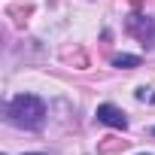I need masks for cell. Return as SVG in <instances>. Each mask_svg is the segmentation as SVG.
I'll return each mask as SVG.
<instances>
[{"label": "cell", "instance_id": "3957f363", "mask_svg": "<svg viewBox=\"0 0 155 155\" xmlns=\"http://www.w3.org/2000/svg\"><path fill=\"white\" fill-rule=\"evenodd\" d=\"M97 122H104V125H110V128H119V131L128 128L125 113H122L119 107H113V104H101V107H97Z\"/></svg>", "mask_w": 155, "mask_h": 155}, {"label": "cell", "instance_id": "8992f818", "mask_svg": "<svg viewBox=\"0 0 155 155\" xmlns=\"http://www.w3.org/2000/svg\"><path fill=\"white\" fill-rule=\"evenodd\" d=\"M152 134H155V128H152Z\"/></svg>", "mask_w": 155, "mask_h": 155}, {"label": "cell", "instance_id": "6da1fadb", "mask_svg": "<svg viewBox=\"0 0 155 155\" xmlns=\"http://www.w3.org/2000/svg\"><path fill=\"white\" fill-rule=\"evenodd\" d=\"M6 122L25 131H37L46 122V104L37 94H15L6 104Z\"/></svg>", "mask_w": 155, "mask_h": 155}, {"label": "cell", "instance_id": "5b68a950", "mask_svg": "<svg viewBox=\"0 0 155 155\" xmlns=\"http://www.w3.org/2000/svg\"><path fill=\"white\" fill-rule=\"evenodd\" d=\"M25 155H43V152H25Z\"/></svg>", "mask_w": 155, "mask_h": 155}, {"label": "cell", "instance_id": "7a4b0ae2", "mask_svg": "<svg viewBox=\"0 0 155 155\" xmlns=\"http://www.w3.org/2000/svg\"><path fill=\"white\" fill-rule=\"evenodd\" d=\"M128 34H134L146 49H152V46H155V18L131 15V18H128Z\"/></svg>", "mask_w": 155, "mask_h": 155}, {"label": "cell", "instance_id": "52a82bcc", "mask_svg": "<svg viewBox=\"0 0 155 155\" xmlns=\"http://www.w3.org/2000/svg\"><path fill=\"white\" fill-rule=\"evenodd\" d=\"M140 155H146V152H140Z\"/></svg>", "mask_w": 155, "mask_h": 155}, {"label": "cell", "instance_id": "277c9868", "mask_svg": "<svg viewBox=\"0 0 155 155\" xmlns=\"http://www.w3.org/2000/svg\"><path fill=\"white\" fill-rule=\"evenodd\" d=\"M113 67L131 70V67H140V58H137V55H116V58H113Z\"/></svg>", "mask_w": 155, "mask_h": 155}]
</instances>
